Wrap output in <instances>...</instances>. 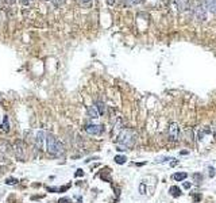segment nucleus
I'll return each mask as SVG.
<instances>
[{
	"label": "nucleus",
	"instance_id": "14",
	"mask_svg": "<svg viewBox=\"0 0 216 203\" xmlns=\"http://www.w3.org/2000/svg\"><path fill=\"white\" fill-rule=\"evenodd\" d=\"M94 107L97 108V111H99L100 115H103L104 113H106V104H104L101 100H97L96 103H94Z\"/></svg>",
	"mask_w": 216,
	"mask_h": 203
},
{
	"label": "nucleus",
	"instance_id": "2",
	"mask_svg": "<svg viewBox=\"0 0 216 203\" xmlns=\"http://www.w3.org/2000/svg\"><path fill=\"white\" fill-rule=\"evenodd\" d=\"M46 150L47 153L53 157H61L65 152L64 145L61 144V141H58L53 134H47L46 138Z\"/></svg>",
	"mask_w": 216,
	"mask_h": 203
},
{
	"label": "nucleus",
	"instance_id": "31",
	"mask_svg": "<svg viewBox=\"0 0 216 203\" xmlns=\"http://www.w3.org/2000/svg\"><path fill=\"white\" fill-rule=\"evenodd\" d=\"M81 2H83V3H89L91 0H81Z\"/></svg>",
	"mask_w": 216,
	"mask_h": 203
},
{
	"label": "nucleus",
	"instance_id": "4",
	"mask_svg": "<svg viewBox=\"0 0 216 203\" xmlns=\"http://www.w3.org/2000/svg\"><path fill=\"white\" fill-rule=\"evenodd\" d=\"M193 16L197 22H205L207 20V8H205L204 4L201 3H197L195 7H193Z\"/></svg>",
	"mask_w": 216,
	"mask_h": 203
},
{
	"label": "nucleus",
	"instance_id": "8",
	"mask_svg": "<svg viewBox=\"0 0 216 203\" xmlns=\"http://www.w3.org/2000/svg\"><path fill=\"white\" fill-rule=\"evenodd\" d=\"M10 153H11V146H10V144L7 141H3L0 144V158H3L4 162H7V156Z\"/></svg>",
	"mask_w": 216,
	"mask_h": 203
},
{
	"label": "nucleus",
	"instance_id": "21",
	"mask_svg": "<svg viewBox=\"0 0 216 203\" xmlns=\"http://www.w3.org/2000/svg\"><path fill=\"white\" fill-rule=\"evenodd\" d=\"M208 171H209V177H215V175H216L215 168H214V167H209V168H208Z\"/></svg>",
	"mask_w": 216,
	"mask_h": 203
},
{
	"label": "nucleus",
	"instance_id": "20",
	"mask_svg": "<svg viewBox=\"0 0 216 203\" xmlns=\"http://www.w3.org/2000/svg\"><path fill=\"white\" fill-rule=\"evenodd\" d=\"M170 161V160H173V158L172 157H161V158H157V160H155V162H165V161Z\"/></svg>",
	"mask_w": 216,
	"mask_h": 203
},
{
	"label": "nucleus",
	"instance_id": "19",
	"mask_svg": "<svg viewBox=\"0 0 216 203\" xmlns=\"http://www.w3.org/2000/svg\"><path fill=\"white\" fill-rule=\"evenodd\" d=\"M139 192H141L142 195L146 194V185H145V183H141V185H139Z\"/></svg>",
	"mask_w": 216,
	"mask_h": 203
},
{
	"label": "nucleus",
	"instance_id": "16",
	"mask_svg": "<svg viewBox=\"0 0 216 203\" xmlns=\"http://www.w3.org/2000/svg\"><path fill=\"white\" fill-rule=\"evenodd\" d=\"M0 129H2V130H4V131H8V118L7 117H4V123H2L0 125Z\"/></svg>",
	"mask_w": 216,
	"mask_h": 203
},
{
	"label": "nucleus",
	"instance_id": "7",
	"mask_svg": "<svg viewBox=\"0 0 216 203\" xmlns=\"http://www.w3.org/2000/svg\"><path fill=\"white\" fill-rule=\"evenodd\" d=\"M104 127L101 126V125H94V123H89L85 126V131L89 135H100L103 133Z\"/></svg>",
	"mask_w": 216,
	"mask_h": 203
},
{
	"label": "nucleus",
	"instance_id": "27",
	"mask_svg": "<svg viewBox=\"0 0 216 203\" xmlns=\"http://www.w3.org/2000/svg\"><path fill=\"white\" fill-rule=\"evenodd\" d=\"M128 2H130L131 4H134V6H135V4H139L142 0H128Z\"/></svg>",
	"mask_w": 216,
	"mask_h": 203
},
{
	"label": "nucleus",
	"instance_id": "12",
	"mask_svg": "<svg viewBox=\"0 0 216 203\" xmlns=\"http://www.w3.org/2000/svg\"><path fill=\"white\" fill-rule=\"evenodd\" d=\"M169 192H170V195L173 196V198H178V196H181V189L180 187H177V185H172L170 188H169Z\"/></svg>",
	"mask_w": 216,
	"mask_h": 203
},
{
	"label": "nucleus",
	"instance_id": "17",
	"mask_svg": "<svg viewBox=\"0 0 216 203\" xmlns=\"http://www.w3.org/2000/svg\"><path fill=\"white\" fill-rule=\"evenodd\" d=\"M6 184H8V185L18 184V179H15V177H8V179L6 180Z\"/></svg>",
	"mask_w": 216,
	"mask_h": 203
},
{
	"label": "nucleus",
	"instance_id": "6",
	"mask_svg": "<svg viewBox=\"0 0 216 203\" xmlns=\"http://www.w3.org/2000/svg\"><path fill=\"white\" fill-rule=\"evenodd\" d=\"M46 138H47V134L43 130H39L38 133H37V135H35V146L38 149H40V150H45Z\"/></svg>",
	"mask_w": 216,
	"mask_h": 203
},
{
	"label": "nucleus",
	"instance_id": "28",
	"mask_svg": "<svg viewBox=\"0 0 216 203\" xmlns=\"http://www.w3.org/2000/svg\"><path fill=\"white\" fill-rule=\"evenodd\" d=\"M184 188H187V189L191 188V183H189V181H185V183H184Z\"/></svg>",
	"mask_w": 216,
	"mask_h": 203
},
{
	"label": "nucleus",
	"instance_id": "23",
	"mask_svg": "<svg viewBox=\"0 0 216 203\" xmlns=\"http://www.w3.org/2000/svg\"><path fill=\"white\" fill-rule=\"evenodd\" d=\"M22 2V4H25V6H29V4H31V3H34L35 0H20Z\"/></svg>",
	"mask_w": 216,
	"mask_h": 203
},
{
	"label": "nucleus",
	"instance_id": "5",
	"mask_svg": "<svg viewBox=\"0 0 216 203\" xmlns=\"http://www.w3.org/2000/svg\"><path fill=\"white\" fill-rule=\"evenodd\" d=\"M180 125L177 123V122H172L170 125H169V129H168V135L169 138H170L172 141H178L180 140Z\"/></svg>",
	"mask_w": 216,
	"mask_h": 203
},
{
	"label": "nucleus",
	"instance_id": "10",
	"mask_svg": "<svg viewBox=\"0 0 216 203\" xmlns=\"http://www.w3.org/2000/svg\"><path fill=\"white\" fill-rule=\"evenodd\" d=\"M176 2V6H177V8H178V11L182 12V11H185L187 10V7H188V0H174Z\"/></svg>",
	"mask_w": 216,
	"mask_h": 203
},
{
	"label": "nucleus",
	"instance_id": "29",
	"mask_svg": "<svg viewBox=\"0 0 216 203\" xmlns=\"http://www.w3.org/2000/svg\"><path fill=\"white\" fill-rule=\"evenodd\" d=\"M115 2H116V0H107V3H108L110 6H114V4H115Z\"/></svg>",
	"mask_w": 216,
	"mask_h": 203
},
{
	"label": "nucleus",
	"instance_id": "30",
	"mask_svg": "<svg viewBox=\"0 0 216 203\" xmlns=\"http://www.w3.org/2000/svg\"><path fill=\"white\" fill-rule=\"evenodd\" d=\"M7 3H8V4H12V3H15V0H7Z\"/></svg>",
	"mask_w": 216,
	"mask_h": 203
},
{
	"label": "nucleus",
	"instance_id": "1",
	"mask_svg": "<svg viewBox=\"0 0 216 203\" xmlns=\"http://www.w3.org/2000/svg\"><path fill=\"white\" fill-rule=\"evenodd\" d=\"M137 131L133 130V129H128V127H124L123 130L118 134V140H116V144L118 145H123L126 148H133L135 145V141H137Z\"/></svg>",
	"mask_w": 216,
	"mask_h": 203
},
{
	"label": "nucleus",
	"instance_id": "15",
	"mask_svg": "<svg viewBox=\"0 0 216 203\" xmlns=\"http://www.w3.org/2000/svg\"><path fill=\"white\" fill-rule=\"evenodd\" d=\"M127 161V158H126V156H115V162L116 164H124V162Z\"/></svg>",
	"mask_w": 216,
	"mask_h": 203
},
{
	"label": "nucleus",
	"instance_id": "24",
	"mask_svg": "<svg viewBox=\"0 0 216 203\" xmlns=\"http://www.w3.org/2000/svg\"><path fill=\"white\" fill-rule=\"evenodd\" d=\"M69 202H70L69 198H61L60 201H58V203H69Z\"/></svg>",
	"mask_w": 216,
	"mask_h": 203
},
{
	"label": "nucleus",
	"instance_id": "26",
	"mask_svg": "<svg viewBox=\"0 0 216 203\" xmlns=\"http://www.w3.org/2000/svg\"><path fill=\"white\" fill-rule=\"evenodd\" d=\"M201 199V195L200 194H196V195H193V201L195 202H199Z\"/></svg>",
	"mask_w": 216,
	"mask_h": 203
},
{
	"label": "nucleus",
	"instance_id": "11",
	"mask_svg": "<svg viewBox=\"0 0 216 203\" xmlns=\"http://www.w3.org/2000/svg\"><path fill=\"white\" fill-rule=\"evenodd\" d=\"M88 115H89V118H92V119H97L99 118V111H97V108L94 106H91L88 108Z\"/></svg>",
	"mask_w": 216,
	"mask_h": 203
},
{
	"label": "nucleus",
	"instance_id": "32",
	"mask_svg": "<svg viewBox=\"0 0 216 203\" xmlns=\"http://www.w3.org/2000/svg\"><path fill=\"white\" fill-rule=\"evenodd\" d=\"M214 133H215V137H216V127H215V130H214Z\"/></svg>",
	"mask_w": 216,
	"mask_h": 203
},
{
	"label": "nucleus",
	"instance_id": "22",
	"mask_svg": "<svg viewBox=\"0 0 216 203\" xmlns=\"http://www.w3.org/2000/svg\"><path fill=\"white\" fill-rule=\"evenodd\" d=\"M52 2H53L54 6L58 7V6H62L64 4V3H65V0H52Z\"/></svg>",
	"mask_w": 216,
	"mask_h": 203
},
{
	"label": "nucleus",
	"instance_id": "25",
	"mask_svg": "<svg viewBox=\"0 0 216 203\" xmlns=\"http://www.w3.org/2000/svg\"><path fill=\"white\" fill-rule=\"evenodd\" d=\"M74 176H76V177H79V176H84V172H83V169H79V171H77L76 173H74Z\"/></svg>",
	"mask_w": 216,
	"mask_h": 203
},
{
	"label": "nucleus",
	"instance_id": "3",
	"mask_svg": "<svg viewBox=\"0 0 216 203\" xmlns=\"http://www.w3.org/2000/svg\"><path fill=\"white\" fill-rule=\"evenodd\" d=\"M12 150H14V154H15V157L18 158V160H20V161L26 160V144L22 140L15 141V144H14V146H12Z\"/></svg>",
	"mask_w": 216,
	"mask_h": 203
},
{
	"label": "nucleus",
	"instance_id": "9",
	"mask_svg": "<svg viewBox=\"0 0 216 203\" xmlns=\"http://www.w3.org/2000/svg\"><path fill=\"white\" fill-rule=\"evenodd\" d=\"M204 6L207 11L216 14V0H204Z\"/></svg>",
	"mask_w": 216,
	"mask_h": 203
},
{
	"label": "nucleus",
	"instance_id": "13",
	"mask_svg": "<svg viewBox=\"0 0 216 203\" xmlns=\"http://www.w3.org/2000/svg\"><path fill=\"white\" fill-rule=\"evenodd\" d=\"M187 177H188L187 172H177V173L173 175V179H174L176 181H184Z\"/></svg>",
	"mask_w": 216,
	"mask_h": 203
},
{
	"label": "nucleus",
	"instance_id": "18",
	"mask_svg": "<svg viewBox=\"0 0 216 203\" xmlns=\"http://www.w3.org/2000/svg\"><path fill=\"white\" fill-rule=\"evenodd\" d=\"M193 180H195L196 183L202 181V175H201V173H193Z\"/></svg>",
	"mask_w": 216,
	"mask_h": 203
}]
</instances>
